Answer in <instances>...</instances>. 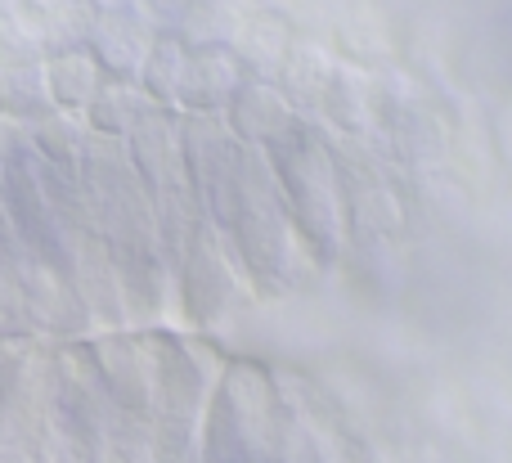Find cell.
Instances as JSON below:
<instances>
[{
	"instance_id": "cell-1",
	"label": "cell",
	"mask_w": 512,
	"mask_h": 463,
	"mask_svg": "<svg viewBox=\"0 0 512 463\" xmlns=\"http://www.w3.org/2000/svg\"><path fill=\"white\" fill-rule=\"evenodd\" d=\"M95 369L108 383V392L126 405V410H149L153 405V387H158V374H153V356L140 347L135 338H95Z\"/></svg>"
},
{
	"instance_id": "cell-4",
	"label": "cell",
	"mask_w": 512,
	"mask_h": 463,
	"mask_svg": "<svg viewBox=\"0 0 512 463\" xmlns=\"http://www.w3.org/2000/svg\"><path fill=\"white\" fill-rule=\"evenodd\" d=\"M18 374H23V356L14 351V342H0V396L14 392Z\"/></svg>"
},
{
	"instance_id": "cell-5",
	"label": "cell",
	"mask_w": 512,
	"mask_h": 463,
	"mask_svg": "<svg viewBox=\"0 0 512 463\" xmlns=\"http://www.w3.org/2000/svg\"><path fill=\"white\" fill-rule=\"evenodd\" d=\"M18 5H23V0H0V18H9V14H14V9Z\"/></svg>"
},
{
	"instance_id": "cell-3",
	"label": "cell",
	"mask_w": 512,
	"mask_h": 463,
	"mask_svg": "<svg viewBox=\"0 0 512 463\" xmlns=\"http://www.w3.org/2000/svg\"><path fill=\"white\" fill-rule=\"evenodd\" d=\"M23 144H27V122L0 108V167H5V162L14 158V153L23 149Z\"/></svg>"
},
{
	"instance_id": "cell-2",
	"label": "cell",
	"mask_w": 512,
	"mask_h": 463,
	"mask_svg": "<svg viewBox=\"0 0 512 463\" xmlns=\"http://www.w3.org/2000/svg\"><path fill=\"white\" fill-rule=\"evenodd\" d=\"M32 329V315H27V302H23V288H18L14 270L0 266V342H14V338H27Z\"/></svg>"
}]
</instances>
